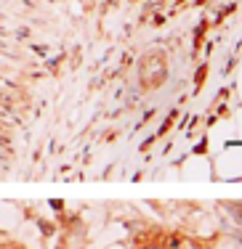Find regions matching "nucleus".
<instances>
[{"label": "nucleus", "instance_id": "nucleus-1", "mask_svg": "<svg viewBox=\"0 0 242 249\" xmlns=\"http://www.w3.org/2000/svg\"><path fill=\"white\" fill-rule=\"evenodd\" d=\"M139 74H141V80H144L146 88L162 85V80H165V61H162V56H157V53H149V56L141 61Z\"/></svg>", "mask_w": 242, "mask_h": 249}, {"label": "nucleus", "instance_id": "nucleus-2", "mask_svg": "<svg viewBox=\"0 0 242 249\" xmlns=\"http://www.w3.org/2000/svg\"><path fill=\"white\" fill-rule=\"evenodd\" d=\"M141 249H162V241H160V244H146V247H141Z\"/></svg>", "mask_w": 242, "mask_h": 249}]
</instances>
